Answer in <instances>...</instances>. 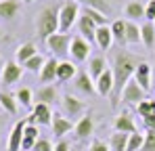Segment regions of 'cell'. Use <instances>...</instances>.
Wrapping results in <instances>:
<instances>
[{
  "instance_id": "1",
  "label": "cell",
  "mask_w": 155,
  "mask_h": 151,
  "mask_svg": "<svg viewBox=\"0 0 155 151\" xmlns=\"http://www.w3.org/2000/svg\"><path fill=\"white\" fill-rule=\"evenodd\" d=\"M143 63V59H138L136 55L132 52H126L124 49H120L113 57V90L109 95V105L115 109L122 101V95H124V88L128 86V82L134 78L136 74V67Z\"/></svg>"
},
{
  "instance_id": "2",
  "label": "cell",
  "mask_w": 155,
  "mask_h": 151,
  "mask_svg": "<svg viewBox=\"0 0 155 151\" xmlns=\"http://www.w3.org/2000/svg\"><path fill=\"white\" fill-rule=\"evenodd\" d=\"M59 13H61V6H44L38 17H36V34L46 42L52 34L59 32Z\"/></svg>"
},
{
  "instance_id": "3",
  "label": "cell",
  "mask_w": 155,
  "mask_h": 151,
  "mask_svg": "<svg viewBox=\"0 0 155 151\" xmlns=\"http://www.w3.org/2000/svg\"><path fill=\"white\" fill-rule=\"evenodd\" d=\"M80 4H78L76 0H67V2H63L61 4V13H59V32H63V34H67L74 23H78V19H80Z\"/></svg>"
},
{
  "instance_id": "4",
  "label": "cell",
  "mask_w": 155,
  "mask_h": 151,
  "mask_svg": "<svg viewBox=\"0 0 155 151\" xmlns=\"http://www.w3.org/2000/svg\"><path fill=\"white\" fill-rule=\"evenodd\" d=\"M71 42H74V38L69 34L57 32L46 40V49L51 50L52 57H57L59 61H65V57L69 55V49H71Z\"/></svg>"
},
{
  "instance_id": "5",
  "label": "cell",
  "mask_w": 155,
  "mask_h": 151,
  "mask_svg": "<svg viewBox=\"0 0 155 151\" xmlns=\"http://www.w3.org/2000/svg\"><path fill=\"white\" fill-rule=\"evenodd\" d=\"M23 72H25V67L19 65L15 59H13V61H6L2 74H0V82H2L4 86H13V84H17V82L23 78Z\"/></svg>"
},
{
  "instance_id": "6",
  "label": "cell",
  "mask_w": 155,
  "mask_h": 151,
  "mask_svg": "<svg viewBox=\"0 0 155 151\" xmlns=\"http://www.w3.org/2000/svg\"><path fill=\"white\" fill-rule=\"evenodd\" d=\"M59 103H61V109H63V116L65 118H78L80 113H84V101H80L71 92L63 95Z\"/></svg>"
},
{
  "instance_id": "7",
  "label": "cell",
  "mask_w": 155,
  "mask_h": 151,
  "mask_svg": "<svg viewBox=\"0 0 155 151\" xmlns=\"http://www.w3.org/2000/svg\"><path fill=\"white\" fill-rule=\"evenodd\" d=\"M69 55H71V59H74L76 63L88 61V57H90V42H88L86 38H82V36H76L74 42H71Z\"/></svg>"
},
{
  "instance_id": "8",
  "label": "cell",
  "mask_w": 155,
  "mask_h": 151,
  "mask_svg": "<svg viewBox=\"0 0 155 151\" xmlns=\"http://www.w3.org/2000/svg\"><path fill=\"white\" fill-rule=\"evenodd\" d=\"M27 126V120H17L13 128H11V134H8V143H6V149L8 151H21V143H23V130Z\"/></svg>"
},
{
  "instance_id": "9",
  "label": "cell",
  "mask_w": 155,
  "mask_h": 151,
  "mask_svg": "<svg viewBox=\"0 0 155 151\" xmlns=\"http://www.w3.org/2000/svg\"><path fill=\"white\" fill-rule=\"evenodd\" d=\"M134 80L138 82V86L149 92L153 88V65H149L147 61H143L138 67H136V74H134Z\"/></svg>"
},
{
  "instance_id": "10",
  "label": "cell",
  "mask_w": 155,
  "mask_h": 151,
  "mask_svg": "<svg viewBox=\"0 0 155 151\" xmlns=\"http://www.w3.org/2000/svg\"><path fill=\"white\" fill-rule=\"evenodd\" d=\"M145 95H147V92H145V90L138 86V82L132 78V80L128 82V86L124 88L122 101H124V103H128V105H138V103H143V101H145Z\"/></svg>"
},
{
  "instance_id": "11",
  "label": "cell",
  "mask_w": 155,
  "mask_h": 151,
  "mask_svg": "<svg viewBox=\"0 0 155 151\" xmlns=\"http://www.w3.org/2000/svg\"><path fill=\"white\" fill-rule=\"evenodd\" d=\"M113 130H115V132H126V134H136V132H138V128L134 124V118L130 116L128 111H122V113L115 116V120H113Z\"/></svg>"
},
{
  "instance_id": "12",
  "label": "cell",
  "mask_w": 155,
  "mask_h": 151,
  "mask_svg": "<svg viewBox=\"0 0 155 151\" xmlns=\"http://www.w3.org/2000/svg\"><path fill=\"white\" fill-rule=\"evenodd\" d=\"M54 101H61L59 90H57V86H54V84H44V86H40V88L36 90V95H34V103L52 105Z\"/></svg>"
},
{
  "instance_id": "13",
  "label": "cell",
  "mask_w": 155,
  "mask_h": 151,
  "mask_svg": "<svg viewBox=\"0 0 155 151\" xmlns=\"http://www.w3.org/2000/svg\"><path fill=\"white\" fill-rule=\"evenodd\" d=\"M78 29H80V36L82 38H86L88 42H97V29H99V25L94 23L88 15H80V19H78Z\"/></svg>"
},
{
  "instance_id": "14",
  "label": "cell",
  "mask_w": 155,
  "mask_h": 151,
  "mask_svg": "<svg viewBox=\"0 0 155 151\" xmlns=\"http://www.w3.org/2000/svg\"><path fill=\"white\" fill-rule=\"evenodd\" d=\"M74 84H76V90H78V92H82V95H92V92H97V88H94V80L90 78L88 72H84V69L78 72V76L74 78Z\"/></svg>"
},
{
  "instance_id": "15",
  "label": "cell",
  "mask_w": 155,
  "mask_h": 151,
  "mask_svg": "<svg viewBox=\"0 0 155 151\" xmlns=\"http://www.w3.org/2000/svg\"><path fill=\"white\" fill-rule=\"evenodd\" d=\"M31 113L36 118V124L38 126H51L52 124V109L51 105H44V103H34L31 107Z\"/></svg>"
},
{
  "instance_id": "16",
  "label": "cell",
  "mask_w": 155,
  "mask_h": 151,
  "mask_svg": "<svg viewBox=\"0 0 155 151\" xmlns=\"http://www.w3.org/2000/svg\"><path fill=\"white\" fill-rule=\"evenodd\" d=\"M74 132H76L78 139H88V136L94 132V118H92L90 111L80 118V122H78L76 128H74Z\"/></svg>"
},
{
  "instance_id": "17",
  "label": "cell",
  "mask_w": 155,
  "mask_h": 151,
  "mask_svg": "<svg viewBox=\"0 0 155 151\" xmlns=\"http://www.w3.org/2000/svg\"><path fill=\"white\" fill-rule=\"evenodd\" d=\"M51 128H52V134L61 139V136H65V134H67L71 128H76V126L71 124V120H69V118H65L63 113H54V116H52Z\"/></svg>"
},
{
  "instance_id": "18",
  "label": "cell",
  "mask_w": 155,
  "mask_h": 151,
  "mask_svg": "<svg viewBox=\"0 0 155 151\" xmlns=\"http://www.w3.org/2000/svg\"><path fill=\"white\" fill-rule=\"evenodd\" d=\"M59 59L57 57H46V63H44V67H42V72H40V82L42 84H48V82H54L57 80V69H59Z\"/></svg>"
},
{
  "instance_id": "19",
  "label": "cell",
  "mask_w": 155,
  "mask_h": 151,
  "mask_svg": "<svg viewBox=\"0 0 155 151\" xmlns=\"http://www.w3.org/2000/svg\"><path fill=\"white\" fill-rule=\"evenodd\" d=\"M21 11V0H0V19H15Z\"/></svg>"
},
{
  "instance_id": "20",
  "label": "cell",
  "mask_w": 155,
  "mask_h": 151,
  "mask_svg": "<svg viewBox=\"0 0 155 151\" xmlns=\"http://www.w3.org/2000/svg\"><path fill=\"white\" fill-rule=\"evenodd\" d=\"M94 88H97V92L101 97H107L109 99V95L113 90V69H107L99 80H94Z\"/></svg>"
},
{
  "instance_id": "21",
  "label": "cell",
  "mask_w": 155,
  "mask_h": 151,
  "mask_svg": "<svg viewBox=\"0 0 155 151\" xmlns=\"http://www.w3.org/2000/svg\"><path fill=\"white\" fill-rule=\"evenodd\" d=\"M107 69H109V65H107L105 57H90V59H88V69H86V72L90 74L92 80H99Z\"/></svg>"
},
{
  "instance_id": "22",
  "label": "cell",
  "mask_w": 155,
  "mask_h": 151,
  "mask_svg": "<svg viewBox=\"0 0 155 151\" xmlns=\"http://www.w3.org/2000/svg\"><path fill=\"white\" fill-rule=\"evenodd\" d=\"M78 76V65L74 61H61L59 63V69H57V80L59 82H69Z\"/></svg>"
},
{
  "instance_id": "23",
  "label": "cell",
  "mask_w": 155,
  "mask_h": 151,
  "mask_svg": "<svg viewBox=\"0 0 155 151\" xmlns=\"http://www.w3.org/2000/svg\"><path fill=\"white\" fill-rule=\"evenodd\" d=\"M97 44L101 50H109L113 46V32H111V25H101L97 29Z\"/></svg>"
},
{
  "instance_id": "24",
  "label": "cell",
  "mask_w": 155,
  "mask_h": 151,
  "mask_svg": "<svg viewBox=\"0 0 155 151\" xmlns=\"http://www.w3.org/2000/svg\"><path fill=\"white\" fill-rule=\"evenodd\" d=\"M36 55H38V49H36L31 42H25V44L17 46V50H15V61H17L19 65H25L27 61H29L31 57H36Z\"/></svg>"
},
{
  "instance_id": "25",
  "label": "cell",
  "mask_w": 155,
  "mask_h": 151,
  "mask_svg": "<svg viewBox=\"0 0 155 151\" xmlns=\"http://www.w3.org/2000/svg\"><path fill=\"white\" fill-rule=\"evenodd\" d=\"M140 34H143V46L153 50L155 49V23L153 21H145L140 25Z\"/></svg>"
},
{
  "instance_id": "26",
  "label": "cell",
  "mask_w": 155,
  "mask_h": 151,
  "mask_svg": "<svg viewBox=\"0 0 155 151\" xmlns=\"http://www.w3.org/2000/svg\"><path fill=\"white\" fill-rule=\"evenodd\" d=\"M111 32H113V42L120 46V49H124L128 42H126V21H122V19H117V21H113L111 23Z\"/></svg>"
},
{
  "instance_id": "27",
  "label": "cell",
  "mask_w": 155,
  "mask_h": 151,
  "mask_svg": "<svg viewBox=\"0 0 155 151\" xmlns=\"http://www.w3.org/2000/svg\"><path fill=\"white\" fill-rule=\"evenodd\" d=\"M126 42L128 44H143V34H140V25L136 21L126 19Z\"/></svg>"
},
{
  "instance_id": "28",
  "label": "cell",
  "mask_w": 155,
  "mask_h": 151,
  "mask_svg": "<svg viewBox=\"0 0 155 151\" xmlns=\"http://www.w3.org/2000/svg\"><path fill=\"white\" fill-rule=\"evenodd\" d=\"M0 107L4 113L8 116H17V109H19V103L15 99V95H8V92H0Z\"/></svg>"
},
{
  "instance_id": "29",
  "label": "cell",
  "mask_w": 155,
  "mask_h": 151,
  "mask_svg": "<svg viewBox=\"0 0 155 151\" xmlns=\"http://www.w3.org/2000/svg\"><path fill=\"white\" fill-rule=\"evenodd\" d=\"M128 141H130V134L113 132L111 139H109V147H111V151H126L128 149Z\"/></svg>"
},
{
  "instance_id": "30",
  "label": "cell",
  "mask_w": 155,
  "mask_h": 151,
  "mask_svg": "<svg viewBox=\"0 0 155 151\" xmlns=\"http://www.w3.org/2000/svg\"><path fill=\"white\" fill-rule=\"evenodd\" d=\"M145 13H147V6H143L140 2H130L128 6H126V17H128V21H136V19H140V17H145Z\"/></svg>"
},
{
  "instance_id": "31",
  "label": "cell",
  "mask_w": 155,
  "mask_h": 151,
  "mask_svg": "<svg viewBox=\"0 0 155 151\" xmlns=\"http://www.w3.org/2000/svg\"><path fill=\"white\" fill-rule=\"evenodd\" d=\"M44 63H46V57H42V55L38 52L36 57H31V59L27 61L23 67H25V72H31V74H38V76H40L42 67H44Z\"/></svg>"
},
{
  "instance_id": "32",
  "label": "cell",
  "mask_w": 155,
  "mask_h": 151,
  "mask_svg": "<svg viewBox=\"0 0 155 151\" xmlns=\"http://www.w3.org/2000/svg\"><path fill=\"white\" fill-rule=\"evenodd\" d=\"M80 6H84V8H97V11H101V13H109V2L107 0H76Z\"/></svg>"
},
{
  "instance_id": "33",
  "label": "cell",
  "mask_w": 155,
  "mask_h": 151,
  "mask_svg": "<svg viewBox=\"0 0 155 151\" xmlns=\"http://www.w3.org/2000/svg\"><path fill=\"white\" fill-rule=\"evenodd\" d=\"M15 99L21 107H34V92L29 88H19L15 92Z\"/></svg>"
},
{
  "instance_id": "34",
  "label": "cell",
  "mask_w": 155,
  "mask_h": 151,
  "mask_svg": "<svg viewBox=\"0 0 155 151\" xmlns=\"http://www.w3.org/2000/svg\"><path fill=\"white\" fill-rule=\"evenodd\" d=\"M136 111L140 118H149V116H155V101L151 99H145L143 103L136 105Z\"/></svg>"
},
{
  "instance_id": "35",
  "label": "cell",
  "mask_w": 155,
  "mask_h": 151,
  "mask_svg": "<svg viewBox=\"0 0 155 151\" xmlns=\"http://www.w3.org/2000/svg\"><path fill=\"white\" fill-rule=\"evenodd\" d=\"M143 147H145V134H140V132L130 134L128 149H126V151H143Z\"/></svg>"
},
{
  "instance_id": "36",
  "label": "cell",
  "mask_w": 155,
  "mask_h": 151,
  "mask_svg": "<svg viewBox=\"0 0 155 151\" xmlns=\"http://www.w3.org/2000/svg\"><path fill=\"white\" fill-rule=\"evenodd\" d=\"M82 13H84V15H88V17L99 25V27H101V25H107V17H105V13L97 11V8H82Z\"/></svg>"
},
{
  "instance_id": "37",
  "label": "cell",
  "mask_w": 155,
  "mask_h": 151,
  "mask_svg": "<svg viewBox=\"0 0 155 151\" xmlns=\"http://www.w3.org/2000/svg\"><path fill=\"white\" fill-rule=\"evenodd\" d=\"M38 134H40L38 124H27L23 130V139H29V141H38Z\"/></svg>"
},
{
  "instance_id": "38",
  "label": "cell",
  "mask_w": 155,
  "mask_h": 151,
  "mask_svg": "<svg viewBox=\"0 0 155 151\" xmlns=\"http://www.w3.org/2000/svg\"><path fill=\"white\" fill-rule=\"evenodd\" d=\"M143 151H155V130H147L145 134V147Z\"/></svg>"
},
{
  "instance_id": "39",
  "label": "cell",
  "mask_w": 155,
  "mask_h": 151,
  "mask_svg": "<svg viewBox=\"0 0 155 151\" xmlns=\"http://www.w3.org/2000/svg\"><path fill=\"white\" fill-rule=\"evenodd\" d=\"M31 151H54V147H52V143L48 139H38V143L34 145Z\"/></svg>"
},
{
  "instance_id": "40",
  "label": "cell",
  "mask_w": 155,
  "mask_h": 151,
  "mask_svg": "<svg viewBox=\"0 0 155 151\" xmlns=\"http://www.w3.org/2000/svg\"><path fill=\"white\" fill-rule=\"evenodd\" d=\"M111 147L105 143V141H101V139H94L92 143H90V149L88 151H109Z\"/></svg>"
},
{
  "instance_id": "41",
  "label": "cell",
  "mask_w": 155,
  "mask_h": 151,
  "mask_svg": "<svg viewBox=\"0 0 155 151\" xmlns=\"http://www.w3.org/2000/svg\"><path fill=\"white\" fill-rule=\"evenodd\" d=\"M147 21H155V0H149L147 2V13H145Z\"/></svg>"
},
{
  "instance_id": "42",
  "label": "cell",
  "mask_w": 155,
  "mask_h": 151,
  "mask_svg": "<svg viewBox=\"0 0 155 151\" xmlns=\"http://www.w3.org/2000/svg\"><path fill=\"white\" fill-rule=\"evenodd\" d=\"M143 126H145V130H155V116L143 118Z\"/></svg>"
},
{
  "instance_id": "43",
  "label": "cell",
  "mask_w": 155,
  "mask_h": 151,
  "mask_svg": "<svg viewBox=\"0 0 155 151\" xmlns=\"http://www.w3.org/2000/svg\"><path fill=\"white\" fill-rule=\"evenodd\" d=\"M54 151H74V149H71V145H69L67 141H59V143L54 145Z\"/></svg>"
},
{
  "instance_id": "44",
  "label": "cell",
  "mask_w": 155,
  "mask_h": 151,
  "mask_svg": "<svg viewBox=\"0 0 155 151\" xmlns=\"http://www.w3.org/2000/svg\"><path fill=\"white\" fill-rule=\"evenodd\" d=\"M2 69H4V63H2V57H0V74H2Z\"/></svg>"
},
{
  "instance_id": "45",
  "label": "cell",
  "mask_w": 155,
  "mask_h": 151,
  "mask_svg": "<svg viewBox=\"0 0 155 151\" xmlns=\"http://www.w3.org/2000/svg\"><path fill=\"white\" fill-rule=\"evenodd\" d=\"M2 124H6V118H0V126Z\"/></svg>"
},
{
  "instance_id": "46",
  "label": "cell",
  "mask_w": 155,
  "mask_h": 151,
  "mask_svg": "<svg viewBox=\"0 0 155 151\" xmlns=\"http://www.w3.org/2000/svg\"><path fill=\"white\" fill-rule=\"evenodd\" d=\"M21 2H23V4H29V2H34V0H21Z\"/></svg>"
},
{
  "instance_id": "47",
  "label": "cell",
  "mask_w": 155,
  "mask_h": 151,
  "mask_svg": "<svg viewBox=\"0 0 155 151\" xmlns=\"http://www.w3.org/2000/svg\"><path fill=\"white\" fill-rule=\"evenodd\" d=\"M153 84H155V63H153Z\"/></svg>"
},
{
  "instance_id": "48",
  "label": "cell",
  "mask_w": 155,
  "mask_h": 151,
  "mask_svg": "<svg viewBox=\"0 0 155 151\" xmlns=\"http://www.w3.org/2000/svg\"><path fill=\"white\" fill-rule=\"evenodd\" d=\"M0 34H2V32H0Z\"/></svg>"
},
{
  "instance_id": "49",
  "label": "cell",
  "mask_w": 155,
  "mask_h": 151,
  "mask_svg": "<svg viewBox=\"0 0 155 151\" xmlns=\"http://www.w3.org/2000/svg\"><path fill=\"white\" fill-rule=\"evenodd\" d=\"M153 23H155V21H153Z\"/></svg>"
}]
</instances>
